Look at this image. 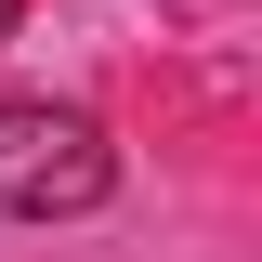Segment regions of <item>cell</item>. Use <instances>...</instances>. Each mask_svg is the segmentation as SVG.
Listing matches in <instances>:
<instances>
[{
	"mask_svg": "<svg viewBox=\"0 0 262 262\" xmlns=\"http://www.w3.org/2000/svg\"><path fill=\"white\" fill-rule=\"evenodd\" d=\"M105 184H118L105 118H79V105H53V92L0 105V210H13V223H79V210H105Z\"/></svg>",
	"mask_w": 262,
	"mask_h": 262,
	"instance_id": "1",
	"label": "cell"
},
{
	"mask_svg": "<svg viewBox=\"0 0 262 262\" xmlns=\"http://www.w3.org/2000/svg\"><path fill=\"white\" fill-rule=\"evenodd\" d=\"M13 13H27V0H0V27H13Z\"/></svg>",
	"mask_w": 262,
	"mask_h": 262,
	"instance_id": "2",
	"label": "cell"
}]
</instances>
